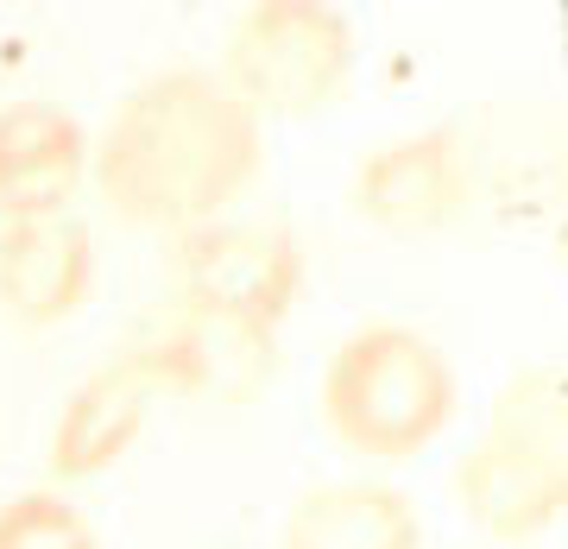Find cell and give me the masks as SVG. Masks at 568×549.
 I'll return each mask as SVG.
<instances>
[{"instance_id":"6da1fadb","label":"cell","mask_w":568,"mask_h":549,"mask_svg":"<svg viewBox=\"0 0 568 549\" xmlns=\"http://www.w3.org/2000/svg\"><path fill=\"white\" fill-rule=\"evenodd\" d=\"M260 114L227 95L215 70L178 63L126 89L89 145V171L102 203L133 227L222 222V209L260 177L265 133Z\"/></svg>"},{"instance_id":"7a4b0ae2","label":"cell","mask_w":568,"mask_h":549,"mask_svg":"<svg viewBox=\"0 0 568 549\" xmlns=\"http://www.w3.org/2000/svg\"><path fill=\"white\" fill-rule=\"evenodd\" d=\"M455 417V366L405 323L354 328L323 366V424L366 461H405Z\"/></svg>"},{"instance_id":"3957f363","label":"cell","mask_w":568,"mask_h":549,"mask_svg":"<svg viewBox=\"0 0 568 549\" xmlns=\"http://www.w3.org/2000/svg\"><path fill=\"white\" fill-rule=\"evenodd\" d=\"M215 77L260 121L265 114H278V121L323 114L354 77V26L323 0H253L227 26V51Z\"/></svg>"},{"instance_id":"277c9868","label":"cell","mask_w":568,"mask_h":549,"mask_svg":"<svg viewBox=\"0 0 568 549\" xmlns=\"http://www.w3.org/2000/svg\"><path fill=\"white\" fill-rule=\"evenodd\" d=\"M133 354L159 379V392H183L203 405H253L278 373V328L178 297L133 342Z\"/></svg>"},{"instance_id":"5b68a950","label":"cell","mask_w":568,"mask_h":549,"mask_svg":"<svg viewBox=\"0 0 568 549\" xmlns=\"http://www.w3.org/2000/svg\"><path fill=\"white\" fill-rule=\"evenodd\" d=\"M183 304H209L278 328L304 297V246L265 222H203L178 234Z\"/></svg>"},{"instance_id":"8992f818","label":"cell","mask_w":568,"mask_h":549,"mask_svg":"<svg viewBox=\"0 0 568 549\" xmlns=\"http://www.w3.org/2000/svg\"><path fill=\"white\" fill-rule=\"evenodd\" d=\"M467 190H474V159H467V140L455 126H429V133H410L398 145H379L354 171L361 222H373L379 234H398V241L448 227L455 209L467 203Z\"/></svg>"},{"instance_id":"52a82bcc","label":"cell","mask_w":568,"mask_h":549,"mask_svg":"<svg viewBox=\"0 0 568 549\" xmlns=\"http://www.w3.org/2000/svg\"><path fill=\"white\" fill-rule=\"evenodd\" d=\"M89 171V133L63 102H7L0 108V222L70 215V196Z\"/></svg>"},{"instance_id":"ba28073f","label":"cell","mask_w":568,"mask_h":549,"mask_svg":"<svg viewBox=\"0 0 568 549\" xmlns=\"http://www.w3.org/2000/svg\"><path fill=\"white\" fill-rule=\"evenodd\" d=\"M95 285V241L77 215L0 222V309L20 328L77 316Z\"/></svg>"},{"instance_id":"9c48e42d","label":"cell","mask_w":568,"mask_h":549,"mask_svg":"<svg viewBox=\"0 0 568 549\" xmlns=\"http://www.w3.org/2000/svg\"><path fill=\"white\" fill-rule=\"evenodd\" d=\"M159 379L145 373V360L126 347L108 366H95L58 410L51 429V474L58 480H89V474L114 468L126 448L140 443L145 417H152Z\"/></svg>"},{"instance_id":"30bf717a","label":"cell","mask_w":568,"mask_h":549,"mask_svg":"<svg viewBox=\"0 0 568 549\" xmlns=\"http://www.w3.org/2000/svg\"><path fill=\"white\" fill-rule=\"evenodd\" d=\"M455 499L474 525L499 543H530L544 537L568 506V461H544L506 443H474L455 468Z\"/></svg>"},{"instance_id":"8fae6325","label":"cell","mask_w":568,"mask_h":549,"mask_svg":"<svg viewBox=\"0 0 568 549\" xmlns=\"http://www.w3.org/2000/svg\"><path fill=\"white\" fill-rule=\"evenodd\" d=\"M278 549H417V506L379 480L310 487L284 518Z\"/></svg>"},{"instance_id":"7c38bea8","label":"cell","mask_w":568,"mask_h":549,"mask_svg":"<svg viewBox=\"0 0 568 549\" xmlns=\"http://www.w3.org/2000/svg\"><path fill=\"white\" fill-rule=\"evenodd\" d=\"M493 443L544 455V461H568V386L556 366H525L511 373L499 398H493Z\"/></svg>"},{"instance_id":"4fadbf2b","label":"cell","mask_w":568,"mask_h":549,"mask_svg":"<svg viewBox=\"0 0 568 549\" xmlns=\"http://www.w3.org/2000/svg\"><path fill=\"white\" fill-rule=\"evenodd\" d=\"M0 549H102L95 525L58 492H20L0 506Z\"/></svg>"}]
</instances>
